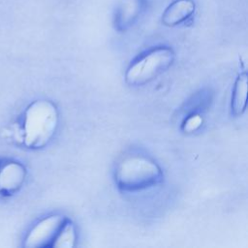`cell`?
Here are the masks:
<instances>
[{
  "label": "cell",
  "instance_id": "7a4b0ae2",
  "mask_svg": "<svg viewBox=\"0 0 248 248\" xmlns=\"http://www.w3.org/2000/svg\"><path fill=\"white\" fill-rule=\"evenodd\" d=\"M163 179L158 164L141 154L124 157L115 170V182L124 191H139L153 187Z\"/></svg>",
  "mask_w": 248,
  "mask_h": 248
},
{
  "label": "cell",
  "instance_id": "52a82bcc",
  "mask_svg": "<svg viewBox=\"0 0 248 248\" xmlns=\"http://www.w3.org/2000/svg\"><path fill=\"white\" fill-rule=\"evenodd\" d=\"M247 74L242 73L238 75L234 82L232 96V111L235 116H239L245 111L247 104Z\"/></svg>",
  "mask_w": 248,
  "mask_h": 248
},
{
  "label": "cell",
  "instance_id": "5b68a950",
  "mask_svg": "<svg viewBox=\"0 0 248 248\" xmlns=\"http://www.w3.org/2000/svg\"><path fill=\"white\" fill-rule=\"evenodd\" d=\"M26 177L25 168L17 162H8L0 167V193L13 194L23 184Z\"/></svg>",
  "mask_w": 248,
  "mask_h": 248
},
{
  "label": "cell",
  "instance_id": "9c48e42d",
  "mask_svg": "<svg viewBox=\"0 0 248 248\" xmlns=\"http://www.w3.org/2000/svg\"><path fill=\"white\" fill-rule=\"evenodd\" d=\"M202 117L200 114H192L183 123V131L186 133H192L197 131L202 124Z\"/></svg>",
  "mask_w": 248,
  "mask_h": 248
},
{
  "label": "cell",
  "instance_id": "ba28073f",
  "mask_svg": "<svg viewBox=\"0 0 248 248\" xmlns=\"http://www.w3.org/2000/svg\"><path fill=\"white\" fill-rule=\"evenodd\" d=\"M77 232L75 225L67 218L54 238L51 247L72 248L76 245Z\"/></svg>",
  "mask_w": 248,
  "mask_h": 248
},
{
  "label": "cell",
  "instance_id": "277c9868",
  "mask_svg": "<svg viewBox=\"0 0 248 248\" xmlns=\"http://www.w3.org/2000/svg\"><path fill=\"white\" fill-rule=\"evenodd\" d=\"M67 217L62 214L48 215L40 220L28 232L24 247L41 248L51 246Z\"/></svg>",
  "mask_w": 248,
  "mask_h": 248
},
{
  "label": "cell",
  "instance_id": "6da1fadb",
  "mask_svg": "<svg viewBox=\"0 0 248 248\" xmlns=\"http://www.w3.org/2000/svg\"><path fill=\"white\" fill-rule=\"evenodd\" d=\"M58 122V109L51 101L39 99L32 102L24 112V144L29 148L46 146L55 135Z\"/></svg>",
  "mask_w": 248,
  "mask_h": 248
},
{
  "label": "cell",
  "instance_id": "3957f363",
  "mask_svg": "<svg viewBox=\"0 0 248 248\" xmlns=\"http://www.w3.org/2000/svg\"><path fill=\"white\" fill-rule=\"evenodd\" d=\"M174 53L170 47H157L131 65L125 80L131 86H141L167 71L173 63Z\"/></svg>",
  "mask_w": 248,
  "mask_h": 248
},
{
  "label": "cell",
  "instance_id": "8992f818",
  "mask_svg": "<svg viewBox=\"0 0 248 248\" xmlns=\"http://www.w3.org/2000/svg\"><path fill=\"white\" fill-rule=\"evenodd\" d=\"M194 11L195 4L192 0H176L165 10L162 20L164 24L173 26L190 17Z\"/></svg>",
  "mask_w": 248,
  "mask_h": 248
}]
</instances>
